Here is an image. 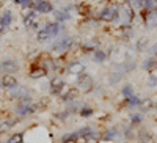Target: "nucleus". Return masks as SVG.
I'll return each mask as SVG.
<instances>
[{"instance_id":"15","label":"nucleus","mask_w":157,"mask_h":143,"mask_svg":"<svg viewBox=\"0 0 157 143\" xmlns=\"http://www.w3.org/2000/svg\"><path fill=\"white\" fill-rule=\"evenodd\" d=\"M54 17H55V22H66L71 19V14H69V10H54Z\"/></svg>"},{"instance_id":"22","label":"nucleus","mask_w":157,"mask_h":143,"mask_svg":"<svg viewBox=\"0 0 157 143\" xmlns=\"http://www.w3.org/2000/svg\"><path fill=\"white\" fill-rule=\"evenodd\" d=\"M155 66H157V58H146L145 61L141 63L143 71H146V72H151Z\"/></svg>"},{"instance_id":"21","label":"nucleus","mask_w":157,"mask_h":143,"mask_svg":"<svg viewBox=\"0 0 157 143\" xmlns=\"http://www.w3.org/2000/svg\"><path fill=\"white\" fill-rule=\"evenodd\" d=\"M78 140H80V138H78L77 131L68 132V134H63V135L60 137V143H69V141H78Z\"/></svg>"},{"instance_id":"36","label":"nucleus","mask_w":157,"mask_h":143,"mask_svg":"<svg viewBox=\"0 0 157 143\" xmlns=\"http://www.w3.org/2000/svg\"><path fill=\"white\" fill-rule=\"evenodd\" d=\"M14 3H17V5H21V0H13Z\"/></svg>"},{"instance_id":"18","label":"nucleus","mask_w":157,"mask_h":143,"mask_svg":"<svg viewBox=\"0 0 157 143\" xmlns=\"http://www.w3.org/2000/svg\"><path fill=\"white\" fill-rule=\"evenodd\" d=\"M154 106H155V102L151 99V98H145V99H141V104H140V107L138 110L143 113V112H149V110H154Z\"/></svg>"},{"instance_id":"40","label":"nucleus","mask_w":157,"mask_h":143,"mask_svg":"<svg viewBox=\"0 0 157 143\" xmlns=\"http://www.w3.org/2000/svg\"><path fill=\"white\" fill-rule=\"evenodd\" d=\"M41 2H44V0H41Z\"/></svg>"},{"instance_id":"29","label":"nucleus","mask_w":157,"mask_h":143,"mask_svg":"<svg viewBox=\"0 0 157 143\" xmlns=\"http://www.w3.org/2000/svg\"><path fill=\"white\" fill-rule=\"evenodd\" d=\"M49 40H50V35L44 29H41V30L38 32V41L39 43H44V41H49Z\"/></svg>"},{"instance_id":"32","label":"nucleus","mask_w":157,"mask_h":143,"mask_svg":"<svg viewBox=\"0 0 157 143\" xmlns=\"http://www.w3.org/2000/svg\"><path fill=\"white\" fill-rule=\"evenodd\" d=\"M134 10H141V0H127Z\"/></svg>"},{"instance_id":"10","label":"nucleus","mask_w":157,"mask_h":143,"mask_svg":"<svg viewBox=\"0 0 157 143\" xmlns=\"http://www.w3.org/2000/svg\"><path fill=\"white\" fill-rule=\"evenodd\" d=\"M118 137H121V127H118V126H110L101 132L102 140H115Z\"/></svg>"},{"instance_id":"5","label":"nucleus","mask_w":157,"mask_h":143,"mask_svg":"<svg viewBox=\"0 0 157 143\" xmlns=\"http://www.w3.org/2000/svg\"><path fill=\"white\" fill-rule=\"evenodd\" d=\"M49 88H50V93L54 95V96H61L64 91H66V82H64L63 79H60V77H54V79L50 80L49 83Z\"/></svg>"},{"instance_id":"6","label":"nucleus","mask_w":157,"mask_h":143,"mask_svg":"<svg viewBox=\"0 0 157 143\" xmlns=\"http://www.w3.org/2000/svg\"><path fill=\"white\" fill-rule=\"evenodd\" d=\"M80 90H78L77 87H68L66 88V91H64L61 96H60V99H61V102H64V104H69V102H72V101H77L78 98H80Z\"/></svg>"},{"instance_id":"16","label":"nucleus","mask_w":157,"mask_h":143,"mask_svg":"<svg viewBox=\"0 0 157 143\" xmlns=\"http://www.w3.org/2000/svg\"><path fill=\"white\" fill-rule=\"evenodd\" d=\"M43 29L50 35V38H57V35L60 33V24L58 22H47Z\"/></svg>"},{"instance_id":"26","label":"nucleus","mask_w":157,"mask_h":143,"mask_svg":"<svg viewBox=\"0 0 157 143\" xmlns=\"http://www.w3.org/2000/svg\"><path fill=\"white\" fill-rule=\"evenodd\" d=\"M78 115H80L82 118H91V116L94 115V109H93V107H90V106H86V104H85V106L80 109V112H78Z\"/></svg>"},{"instance_id":"20","label":"nucleus","mask_w":157,"mask_h":143,"mask_svg":"<svg viewBox=\"0 0 157 143\" xmlns=\"http://www.w3.org/2000/svg\"><path fill=\"white\" fill-rule=\"evenodd\" d=\"M49 72L44 69V68H36V69H32L30 71V74H29V77L30 79H33V80H38V79H43V77H46Z\"/></svg>"},{"instance_id":"41","label":"nucleus","mask_w":157,"mask_h":143,"mask_svg":"<svg viewBox=\"0 0 157 143\" xmlns=\"http://www.w3.org/2000/svg\"><path fill=\"white\" fill-rule=\"evenodd\" d=\"M155 2H157V0H155Z\"/></svg>"},{"instance_id":"37","label":"nucleus","mask_w":157,"mask_h":143,"mask_svg":"<svg viewBox=\"0 0 157 143\" xmlns=\"http://www.w3.org/2000/svg\"><path fill=\"white\" fill-rule=\"evenodd\" d=\"M69 143H77V141H69Z\"/></svg>"},{"instance_id":"11","label":"nucleus","mask_w":157,"mask_h":143,"mask_svg":"<svg viewBox=\"0 0 157 143\" xmlns=\"http://www.w3.org/2000/svg\"><path fill=\"white\" fill-rule=\"evenodd\" d=\"M143 17H145V25L148 29L157 27V11H143Z\"/></svg>"},{"instance_id":"4","label":"nucleus","mask_w":157,"mask_h":143,"mask_svg":"<svg viewBox=\"0 0 157 143\" xmlns=\"http://www.w3.org/2000/svg\"><path fill=\"white\" fill-rule=\"evenodd\" d=\"M121 16H124V24H129V25L135 17V10L132 8V5H130L127 0H124L120 5V21H121Z\"/></svg>"},{"instance_id":"7","label":"nucleus","mask_w":157,"mask_h":143,"mask_svg":"<svg viewBox=\"0 0 157 143\" xmlns=\"http://www.w3.org/2000/svg\"><path fill=\"white\" fill-rule=\"evenodd\" d=\"M32 96V90L27 88V87H24V85H17L16 88H13L10 90V98L11 99H24V98H29Z\"/></svg>"},{"instance_id":"31","label":"nucleus","mask_w":157,"mask_h":143,"mask_svg":"<svg viewBox=\"0 0 157 143\" xmlns=\"http://www.w3.org/2000/svg\"><path fill=\"white\" fill-rule=\"evenodd\" d=\"M55 116H57L58 120H61V121H66V120L69 118V116H71V113H69L66 109H64L63 112H58V113H55Z\"/></svg>"},{"instance_id":"24","label":"nucleus","mask_w":157,"mask_h":143,"mask_svg":"<svg viewBox=\"0 0 157 143\" xmlns=\"http://www.w3.org/2000/svg\"><path fill=\"white\" fill-rule=\"evenodd\" d=\"M99 40H96V38H91V40H88V41H85L83 43V49H86V50H98L99 49Z\"/></svg>"},{"instance_id":"39","label":"nucleus","mask_w":157,"mask_h":143,"mask_svg":"<svg viewBox=\"0 0 157 143\" xmlns=\"http://www.w3.org/2000/svg\"><path fill=\"white\" fill-rule=\"evenodd\" d=\"M155 11H157V5H155Z\"/></svg>"},{"instance_id":"1","label":"nucleus","mask_w":157,"mask_h":143,"mask_svg":"<svg viewBox=\"0 0 157 143\" xmlns=\"http://www.w3.org/2000/svg\"><path fill=\"white\" fill-rule=\"evenodd\" d=\"M99 17L105 22H120V5L118 3H110L107 6H104L99 13Z\"/></svg>"},{"instance_id":"12","label":"nucleus","mask_w":157,"mask_h":143,"mask_svg":"<svg viewBox=\"0 0 157 143\" xmlns=\"http://www.w3.org/2000/svg\"><path fill=\"white\" fill-rule=\"evenodd\" d=\"M19 83L16 80V77L14 75H11V74H3L2 75V80H0V87H3V88H8V90H13V88H16Z\"/></svg>"},{"instance_id":"17","label":"nucleus","mask_w":157,"mask_h":143,"mask_svg":"<svg viewBox=\"0 0 157 143\" xmlns=\"http://www.w3.org/2000/svg\"><path fill=\"white\" fill-rule=\"evenodd\" d=\"M145 121V116H143V113L141 112H132L129 115V123L132 124L134 127H137V126H141V123Z\"/></svg>"},{"instance_id":"19","label":"nucleus","mask_w":157,"mask_h":143,"mask_svg":"<svg viewBox=\"0 0 157 143\" xmlns=\"http://www.w3.org/2000/svg\"><path fill=\"white\" fill-rule=\"evenodd\" d=\"M91 58H93V61H94V63H104V61H107L109 55H107L104 50L98 49V50H94V52H93V55H91Z\"/></svg>"},{"instance_id":"2","label":"nucleus","mask_w":157,"mask_h":143,"mask_svg":"<svg viewBox=\"0 0 157 143\" xmlns=\"http://www.w3.org/2000/svg\"><path fill=\"white\" fill-rule=\"evenodd\" d=\"M94 85H96V83H94V79H93L90 74H86V72L77 75V79H75V87L80 90V93H83V95L93 91Z\"/></svg>"},{"instance_id":"9","label":"nucleus","mask_w":157,"mask_h":143,"mask_svg":"<svg viewBox=\"0 0 157 143\" xmlns=\"http://www.w3.org/2000/svg\"><path fill=\"white\" fill-rule=\"evenodd\" d=\"M66 72L71 74V75H80L85 72V64L82 61H78V60H74V61H69L66 64Z\"/></svg>"},{"instance_id":"25","label":"nucleus","mask_w":157,"mask_h":143,"mask_svg":"<svg viewBox=\"0 0 157 143\" xmlns=\"http://www.w3.org/2000/svg\"><path fill=\"white\" fill-rule=\"evenodd\" d=\"M16 123H17V120H5V121H2L0 123V134L6 132L8 129H11L13 126H16Z\"/></svg>"},{"instance_id":"35","label":"nucleus","mask_w":157,"mask_h":143,"mask_svg":"<svg viewBox=\"0 0 157 143\" xmlns=\"http://www.w3.org/2000/svg\"><path fill=\"white\" fill-rule=\"evenodd\" d=\"M98 143H115V140H102V138H99Z\"/></svg>"},{"instance_id":"14","label":"nucleus","mask_w":157,"mask_h":143,"mask_svg":"<svg viewBox=\"0 0 157 143\" xmlns=\"http://www.w3.org/2000/svg\"><path fill=\"white\" fill-rule=\"evenodd\" d=\"M137 140H138V143H151V141H152V134H151V131L141 127L140 131L137 132Z\"/></svg>"},{"instance_id":"27","label":"nucleus","mask_w":157,"mask_h":143,"mask_svg":"<svg viewBox=\"0 0 157 143\" xmlns=\"http://www.w3.org/2000/svg\"><path fill=\"white\" fill-rule=\"evenodd\" d=\"M24 132H16V134H13V135H10L8 137V140H6V143H22L24 141Z\"/></svg>"},{"instance_id":"28","label":"nucleus","mask_w":157,"mask_h":143,"mask_svg":"<svg viewBox=\"0 0 157 143\" xmlns=\"http://www.w3.org/2000/svg\"><path fill=\"white\" fill-rule=\"evenodd\" d=\"M0 17H2V22H3V25L10 27V25H11V22H13V13H11L10 10H6V11H5V13H3V14L0 16Z\"/></svg>"},{"instance_id":"3","label":"nucleus","mask_w":157,"mask_h":143,"mask_svg":"<svg viewBox=\"0 0 157 143\" xmlns=\"http://www.w3.org/2000/svg\"><path fill=\"white\" fill-rule=\"evenodd\" d=\"M74 44V38L71 35H61L57 36V40L50 44V49L54 52H64V50H69Z\"/></svg>"},{"instance_id":"33","label":"nucleus","mask_w":157,"mask_h":143,"mask_svg":"<svg viewBox=\"0 0 157 143\" xmlns=\"http://www.w3.org/2000/svg\"><path fill=\"white\" fill-rule=\"evenodd\" d=\"M148 87L149 88H157V79L155 77H152V75L148 77Z\"/></svg>"},{"instance_id":"38","label":"nucleus","mask_w":157,"mask_h":143,"mask_svg":"<svg viewBox=\"0 0 157 143\" xmlns=\"http://www.w3.org/2000/svg\"><path fill=\"white\" fill-rule=\"evenodd\" d=\"M155 58H157V52H155Z\"/></svg>"},{"instance_id":"8","label":"nucleus","mask_w":157,"mask_h":143,"mask_svg":"<svg viewBox=\"0 0 157 143\" xmlns=\"http://www.w3.org/2000/svg\"><path fill=\"white\" fill-rule=\"evenodd\" d=\"M19 71V63L11 60V58H3L0 61V72H5V74H13Z\"/></svg>"},{"instance_id":"34","label":"nucleus","mask_w":157,"mask_h":143,"mask_svg":"<svg viewBox=\"0 0 157 143\" xmlns=\"http://www.w3.org/2000/svg\"><path fill=\"white\" fill-rule=\"evenodd\" d=\"M21 6L30 8V6H32V0H21Z\"/></svg>"},{"instance_id":"30","label":"nucleus","mask_w":157,"mask_h":143,"mask_svg":"<svg viewBox=\"0 0 157 143\" xmlns=\"http://www.w3.org/2000/svg\"><path fill=\"white\" fill-rule=\"evenodd\" d=\"M146 46H148V38H140L138 43H137V50H138V52L145 50Z\"/></svg>"},{"instance_id":"23","label":"nucleus","mask_w":157,"mask_h":143,"mask_svg":"<svg viewBox=\"0 0 157 143\" xmlns=\"http://www.w3.org/2000/svg\"><path fill=\"white\" fill-rule=\"evenodd\" d=\"M132 95H135L134 85H132V83H124L123 88H121V96H123V99H124V98H130Z\"/></svg>"},{"instance_id":"13","label":"nucleus","mask_w":157,"mask_h":143,"mask_svg":"<svg viewBox=\"0 0 157 143\" xmlns=\"http://www.w3.org/2000/svg\"><path fill=\"white\" fill-rule=\"evenodd\" d=\"M140 104H141V98L138 95H132L130 98H124V101H123V106L126 109H138Z\"/></svg>"}]
</instances>
